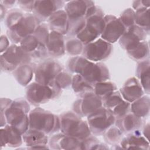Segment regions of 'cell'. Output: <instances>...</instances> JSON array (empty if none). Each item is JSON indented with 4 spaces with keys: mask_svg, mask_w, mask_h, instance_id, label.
I'll list each match as a JSON object with an SVG mask.
<instances>
[{
    "mask_svg": "<svg viewBox=\"0 0 150 150\" xmlns=\"http://www.w3.org/2000/svg\"><path fill=\"white\" fill-rule=\"evenodd\" d=\"M48 26L52 31L67 34L69 26V18L64 9H59L53 13L47 19Z\"/></svg>",
    "mask_w": 150,
    "mask_h": 150,
    "instance_id": "24",
    "label": "cell"
},
{
    "mask_svg": "<svg viewBox=\"0 0 150 150\" xmlns=\"http://www.w3.org/2000/svg\"><path fill=\"white\" fill-rule=\"evenodd\" d=\"M115 120L116 118L112 113L103 106L87 116L88 127L91 132L95 135H103L114 125Z\"/></svg>",
    "mask_w": 150,
    "mask_h": 150,
    "instance_id": "8",
    "label": "cell"
},
{
    "mask_svg": "<svg viewBox=\"0 0 150 150\" xmlns=\"http://www.w3.org/2000/svg\"><path fill=\"white\" fill-rule=\"evenodd\" d=\"M120 145L122 149H148L149 148V141L141 135L138 129L129 133L122 139Z\"/></svg>",
    "mask_w": 150,
    "mask_h": 150,
    "instance_id": "23",
    "label": "cell"
},
{
    "mask_svg": "<svg viewBox=\"0 0 150 150\" xmlns=\"http://www.w3.org/2000/svg\"><path fill=\"white\" fill-rule=\"evenodd\" d=\"M9 46V40L8 38L5 35H2L1 36V43H0L1 53H2L4 51H5Z\"/></svg>",
    "mask_w": 150,
    "mask_h": 150,
    "instance_id": "44",
    "label": "cell"
},
{
    "mask_svg": "<svg viewBox=\"0 0 150 150\" xmlns=\"http://www.w3.org/2000/svg\"><path fill=\"white\" fill-rule=\"evenodd\" d=\"M102 100L103 107L111 111L114 107L122 102L124 100L122 97L120 92L116 90Z\"/></svg>",
    "mask_w": 150,
    "mask_h": 150,
    "instance_id": "35",
    "label": "cell"
},
{
    "mask_svg": "<svg viewBox=\"0 0 150 150\" xmlns=\"http://www.w3.org/2000/svg\"><path fill=\"white\" fill-rule=\"evenodd\" d=\"M71 76L67 72L62 71L56 76L52 86L60 91L61 89L67 88L71 86Z\"/></svg>",
    "mask_w": 150,
    "mask_h": 150,
    "instance_id": "34",
    "label": "cell"
},
{
    "mask_svg": "<svg viewBox=\"0 0 150 150\" xmlns=\"http://www.w3.org/2000/svg\"><path fill=\"white\" fill-rule=\"evenodd\" d=\"M46 48L47 54L52 57H62L66 52L63 35L57 32L51 30L46 45Z\"/></svg>",
    "mask_w": 150,
    "mask_h": 150,
    "instance_id": "22",
    "label": "cell"
},
{
    "mask_svg": "<svg viewBox=\"0 0 150 150\" xmlns=\"http://www.w3.org/2000/svg\"><path fill=\"white\" fill-rule=\"evenodd\" d=\"M29 111L30 106L28 101L18 98L12 101L8 108L1 114L4 115L8 124L15 127L23 135L29 128Z\"/></svg>",
    "mask_w": 150,
    "mask_h": 150,
    "instance_id": "2",
    "label": "cell"
},
{
    "mask_svg": "<svg viewBox=\"0 0 150 150\" xmlns=\"http://www.w3.org/2000/svg\"><path fill=\"white\" fill-rule=\"evenodd\" d=\"M67 67L71 72L80 74L93 86L110 79L108 69L104 64L89 60L83 56H77L71 58L68 62Z\"/></svg>",
    "mask_w": 150,
    "mask_h": 150,
    "instance_id": "1",
    "label": "cell"
},
{
    "mask_svg": "<svg viewBox=\"0 0 150 150\" xmlns=\"http://www.w3.org/2000/svg\"><path fill=\"white\" fill-rule=\"evenodd\" d=\"M19 6L27 12H33L35 1H17Z\"/></svg>",
    "mask_w": 150,
    "mask_h": 150,
    "instance_id": "42",
    "label": "cell"
},
{
    "mask_svg": "<svg viewBox=\"0 0 150 150\" xmlns=\"http://www.w3.org/2000/svg\"><path fill=\"white\" fill-rule=\"evenodd\" d=\"M122 132L117 127L112 125L104 133V140L110 144H114L118 142L121 138Z\"/></svg>",
    "mask_w": 150,
    "mask_h": 150,
    "instance_id": "37",
    "label": "cell"
},
{
    "mask_svg": "<svg viewBox=\"0 0 150 150\" xmlns=\"http://www.w3.org/2000/svg\"><path fill=\"white\" fill-rule=\"evenodd\" d=\"M30 56L25 52L21 46L13 44L1 54V69L5 71H14L21 65L29 63Z\"/></svg>",
    "mask_w": 150,
    "mask_h": 150,
    "instance_id": "7",
    "label": "cell"
},
{
    "mask_svg": "<svg viewBox=\"0 0 150 150\" xmlns=\"http://www.w3.org/2000/svg\"><path fill=\"white\" fill-rule=\"evenodd\" d=\"M119 19L125 28L135 25L134 10L131 8H127L125 9L121 13Z\"/></svg>",
    "mask_w": 150,
    "mask_h": 150,
    "instance_id": "39",
    "label": "cell"
},
{
    "mask_svg": "<svg viewBox=\"0 0 150 150\" xmlns=\"http://www.w3.org/2000/svg\"><path fill=\"white\" fill-rule=\"evenodd\" d=\"M103 106L102 99L91 91L80 94L73 104V110L80 117H87Z\"/></svg>",
    "mask_w": 150,
    "mask_h": 150,
    "instance_id": "11",
    "label": "cell"
},
{
    "mask_svg": "<svg viewBox=\"0 0 150 150\" xmlns=\"http://www.w3.org/2000/svg\"><path fill=\"white\" fill-rule=\"evenodd\" d=\"M81 141L62 132L51 137L49 144L53 149H81Z\"/></svg>",
    "mask_w": 150,
    "mask_h": 150,
    "instance_id": "16",
    "label": "cell"
},
{
    "mask_svg": "<svg viewBox=\"0 0 150 150\" xmlns=\"http://www.w3.org/2000/svg\"><path fill=\"white\" fill-rule=\"evenodd\" d=\"M108 147L91 135L81 141V149H107Z\"/></svg>",
    "mask_w": 150,
    "mask_h": 150,
    "instance_id": "36",
    "label": "cell"
},
{
    "mask_svg": "<svg viewBox=\"0 0 150 150\" xmlns=\"http://www.w3.org/2000/svg\"><path fill=\"white\" fill-rule=\"evenodd\" d=\"M49 29L48 25L40 23L32 35H34L42 44L46 46L50 34Z\"/></svg>",
    "mask_w": 150,
    "mask_h": 150,
    "instance_id": "38",
    "label": "cell"
},
{
    "mask_svg": "<svg viewBox=\"0 0 150 150\" xmlns=\"http://www.w3.org/2000/svg\"><path fill=\"white\" fill-rule=\"evenodd\" d=\"M24 15L21 11L15 9L11 11L7 15L5 19V23L8 28H9L15 24Z\"/></svg>",
    "mask_w": 150,
    "mask_h": 150,
    "instance_id": "40",
    "label": "cell"
},
{
    "mask_svg": "<svg viewBox=\"0 0 150 150\" xmlns=\"http://www.w3.org/2000/svg\"><path fill=\"white\" fill-rule=\"evenodd\" d=\"M71 87L75 93L80 94L93 91V86L78 74H75L72 76Z\"/></svg>",
    "mask_w": 150,
    "mask_h": 150,
    "instance_id": "30",
    "label": "cell"
},
{
    "mask_svg": "<svg viewBox=\"0 0 150 150\" xmlns=\"http://www.w3.org/2000/svg\"><path fill=\"white\" fill-rule=\"evenodd\" d=\"M127 52L128 54L135 60L140 62L147 60L149 55L148 43L146 40L140 42L127 50Z\"/></svg>",
    "mask_w": 150,
    "mask_h": 150,
    "instance_id": "29",
    "label": "cell"
},
{
    "mask_svg": "<svg viewBox=\"0 0 150 150\" xmlns=\"http://www.w3.org/2000/svg\"><path fill=\"white\" fill-rule=\"evenodd\" d=\"M19 45L31 57L42 58L47 55L46 46L42 44L33 35L24 38Z\"/></svg>",
    "mask_w": 150,
    "mask_h": 150,
    "instance_id": "19",
    "label": "cell"
},
{
    "mask_svg": "<svg viewBox=\"0 0 150 150\" xmlns=\"http://www.w3.org/2000/svg\"><path fill=\"white\" fill-rule=\"evenodd\" d=\"M63 5V1H35L32 12L41 22L47 20L53 13L61 9Z\"/></svg>",
    "mask_w": 150,
    "mask_h": 150,
    "instance_id": "14",
    "label": "cell"
},
{
    "mask_svg": "<svg viewBox=\"0 0 150 150\" xmlns=\"http://www.w3.org/2000/svg\"><path fill=\"white\" fill-rule=\"evenodd\" d=\"M149 124H148L145 127V128L144 129V137L148 139L149 140Z\"/></svg>",
    "mask_w": 150,
    "mask_h": 150,
    "instance_id": "46",
    "label": "cell"
},
{
    "mask_svg": "<svg viewBox=\"0 0 150 150\" xmlns=\"http://www.w3.org/2000/svg\"><path fill=\"white\" fill-rule=\"evenodd\" d=\"M112 46L101 38H98L84 46L83 56L87 59L98 62L103 60L111 54Z\"/></svg>",
    "mask_w": 150,
    "mask_h": 150,
    "instance_id": "12",
    "label": "cell"
},
{
    "mask_svg": "<svg viewBox=\"0 0 150 150\" xmlns=\"http://www.w3.org/2000/svg\"><path fill=\"white\" fill-rule=\"evenodd\" d=\"M29 128L46 134L56 132L60 129V117L49 111L35 108L28 114Z\"/></svg>",
    "mask_w": 150,
    "mask_h": 150,
    "instance_id": "3",
    "label": "cell"
},
{
    "mask_svg": "<svg viewBox=\"0 0 150 150\" xmlns=\"http://www.w3.org/2000/svg\"><path fill=\"white\" fill-rule=\"evenodd\" d=\"M62 65L52 59L45 60L35 67V81L44 85L52 86L56 76L62 71Z\"/></svg>",
    "mask_w": 150,
    "mask_h": 150,
    "instance_id": "10",
    "label": "cell"
},
{
    "mask_svg": "<svg viewBox=\"0 0 150 150\" xmlns=\"http://www.w3.org/2000/svg\"><path fill=\"white\" fill-rule=\"evenodd\" d=\"M40 23L33 14L24 13L15 24L8 28V36L14 44L20 43L24 38L32 35Z\"/></svg>",
    "mask_w": 150,
    "mask_h": 150,
    "instance_id": "6",
    "label": "cell"
},
{
    "mask_svg": "<svg viewBox=\"0 0 150 150\" xmlns=\"http://www.w3.org/2000/svg\"><path fill=\"white\" fill-rule=\"evenodd\" d=\"M150 100L148 96H142L130 104L131 112L139 118L146 117L149 112Z\"/></svg>",
    "mask_w": 150,
    "mask_h": 150,
    "instance_id": "28",
    "label": "cell"
},
{
    "mask_svg": "<svg viewBox=\"0 0 150 150\" xmlns=\"http://www.w3.org/2000/svg\"><path fill=\"white\" fill-rule=\"evenodd\" d=\"M15 3V1H1V4L5 8H9L13 5V4Z\"/></svg>",
    "mask_w": 150,
    "mask_h": 150,
    "instance_id": "45",
    "label": "cell"
},
{
    "mask_svg": "<svg viewBox=\"0 0 150 150\" xmlns=\"http://www.w3.org/2000/svg\"><path fill=\"white\" fill-rule=\"evenodd\" d=\"M116 90L115 84L110 81L98 82L93 86V92L102 100Z\"/></svg>",
    "mask_w": 150,
    "mask_h": 150,
    "instance_id": "31",
    "label": "cell"
},
{
    "mask_svg": "<svg viewBox=\"0 0 150 150\" xmlns=\"http://www.w3.org/2000/svg\"><path fill=\"white\" fill-rule=\"evenodd\" d=\"M130 108V103L125 100H124L120 104L114 107L111 112L116 118L122 117L128 112Z\"/></svg>",
    "mask_w": 150,
    "mask_h": 150,
    "instance_id": "41",
    "label": "cell"
},
{
    "mask_svg": "<svg viewBox=\"0 0 150 150\" xmlns=\"http://www.w3.org/2000/svg\"><path fill=\"white\" fill-rule=\"evenodd\" d=\"M149 8H144L135 11V25L144 29L146 33L149 32Z\"/></svg>",
    "mask_w": 150,
    "mask_h": 150,
    "instance_id": "32",
    "label": "cell"
},
{
    "mask_svg": "<svg viewBox=\"0 0 150 150\" xmlns=\"http://www.w3.org/2000/svg\"><path fill=\"white\" fill-rule=\"evenodd\" d=\"M60 90L48 85H44L36 81L28 85L26 89L27 100L31 104L38 105L47 102L54 97Z\"/></svg>",
    "mask_w": 150,
    "mask_h": 150,
    "instance_id": "9",
    "label": "cell"
},
{
    "mask_svg": "<svg viewBox=\"0 0 150 150\" xmlns=\"http://www.w3.org/2000/svg\"><path fill=\"white\" fill-rule=\"evenodd\" d=\"M25 144L31 149H47L48 138L46 134L34 129L29 128L23 135Z\"/></svg>",
    "mask_w": 150,
    "mask_h": 150,
    "instance_id": "21",
    "label": "cell"
},
{
    "mask_svg": "<svg viewBox=\"0 0 150 150\" xmlns=\"http://www.w3.org/2000/svg\"><path fill=\"white\" fill-rule=\"evenodd\" d=\"M104 19L105 25L101 38L111 44L121 38L126 28L120 19L114 15H105Z\"/></svg>",
    "mask_w": 150,
    "mask_h": 150,
    "instance_id": "13",
    "label": "cell"
},
{
    "mask_svg": "<svg viewBox=\"0 0 150 150\" xmlns=\"http://www.w3.org/2000/svg\"><path fill=\"white\" fill-rule=\"evenodd\" d=\"M149 1H135L133 2L132 7L134 11L144 8H149Z\"/></svg>",
    "mask_w": 150,
    "mask_h": 150,
    "instance_id": "43",
    "label": "cell"
},
{
    "mask_svg": "<svg viewBox=\"0 0 150 150\" xmlns=\"http://www.w3.org/2000/svg\"><path fill=\"white\" fill-rule=\"evenodd\" d=\"M149 59L140 62L137 67L136 74L142 88L148 94H149Z\"/></svg>",
    "mask_w": 150,
    "mask_h": 150,
    "instance_id": "27",
    "label": "cell"
},
{
    "mask_svg": "<svg viewBox=\"0 0 150 150\" xmlns=\"http://www.w3.org/2000/svg\"><path fill=\"white\" fill-rule=\"evenodd\" d=\"M84 45L77 38H71L65 43L66 52L70 55L77 56L83 52Z\"/></svg>",
    "mask_w": 150,
    "mask_h": 150,
    "instance_id": "33",
    "label": "cell"
},
{
    "mask_svg": "<svg viewBox=\"0 0 150 150\" xmlns=\"http://www.w3.org/2000/svg\"><path fill=\"white\" fill-rule=\"evenodd\" d=\"M35 69V67L29 63L24 64L19 66L14 70L13 76L18 83L23 86H26L32 80Z\"/></svg>",
    "mask_w": 150,
    "mask_h": 150,
    "instance_id": "26",
    "label": "cell"
},
{
    "mask_svg": "<svg viewBox=\"0 0 150 150\" xmlns=\"http://www.w3.org/2000/svg\"><path fill=\"white\" fill-rule=\"evenodd\" d=\"M146 37V32L137 25H134L125 29L124 33L119 39V43L127 50L140 42L145 40Z\"/></svg>",
    "mask_w": 150,
    "mask_h": 150,
    "instance_id": "15",
    "label": "cell"
},
{
    "mask_svg": "<svg viewBox=\"0 0 150 150\" xmlns=\"http://www.w3.org/2000/svg\"><path fill=\"white\" fill-rule=\"evenodd\" d=\"M60 117V129L62 132L83 140L91 135L88 123L74 112H65Z\"/></svg>",
    "mask_w": 150,
    "mask_h": 150,
    "instance_id": "4",
    "label": "cell"
},
{
    "mask_svg": "<svg viewBox=\"0 0 150 150\" xmlns=\"http://www.w3.org/2000/svg\"><path fill=\"white\" fill-rule=\"evenodd\" d=\"M123 99L132 103L144 95V90L139 80L134 77L126 81L120 91Z\"/></svg>",
    "mask_w": 150,
    "mask_h": 150,
    "instance_id": "18",
    "label": "cell"
},
{
    "mask_svg": "<svg viewBox=\"0 0 150 150\" xmlns=\"http://www.w3.org/2000/svg\"><path fill=\"white\" fill-rule=\"evenodd\" d=\"M22 134L15 127L6 124L1 127V145L11 147L19 146L22 144Z\"/></svg>",
    "mask_w": 150,
    "mask_h": 150,
    "instance_id": "20",
    "label": "cell"
},
{
    "mask_svg": "<svg viewBox=\"0 0 150 150\" xmlns=\"http://www.w3.org/2000/svg\"><path fill=\"white\" fill-rule=\"evenodd\" d=\"M104 13L98 7L97 11L86 18L85 25L76 35L84 45L92 42L101 36L104 28Z\"/></svg>",
    "mask_w": 150,
    "mask_h": 150,
    "instance_id": "5",
    "label": "cell"
},
{
    "mask_svg": "<svg viewBox=\"0 0 150 150\" xmlns=\"http://www.w3.org/2000/svg\"><path fill=\"white\" fill-rule=\"evenodd\" d=\"M115 121L116 126L122 132H131L138 130L142 125V118L129 112L122 117L117 118Z\"/></svg>",
    "mask_w": 150,
    "mask_h": 150,
    "instance_id": "25",
    "label": "cell"
},
{
    "mask_svg": "<svg viewBox=\"0 0 150 150\" xmlns=\"http://www.w3.org/2000/svg\"><path fill=\"white\" fill-rule=\"evenodd\" d=\"M94 2L91 1H70L64 6L69 21H78L86 19L89 7Z\"/></svg>",
    "mask_w": 150,
    "mask_h": 150,
    "instance_id": "17",
    "label": "cell"
}]
</instances>
